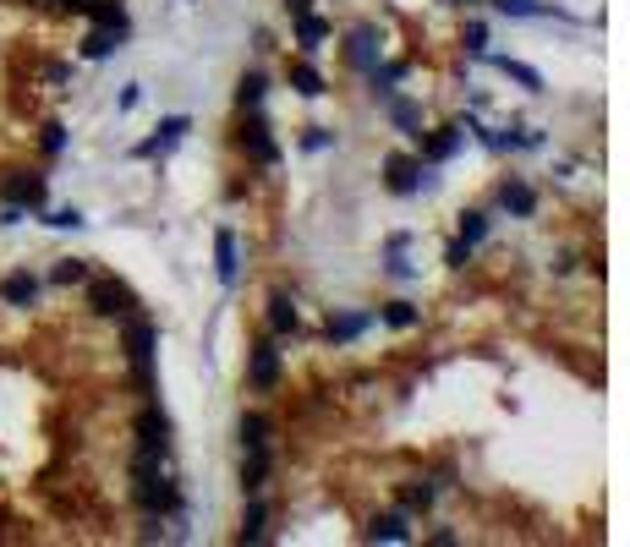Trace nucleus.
Segmentation results:
<instances>
[{
  "label": "nucleus",
  "mask_w": 630,
  "mask_h": 547,
  "mask_svg": "<svg viewBox=\"0 0 630 547\" xmlns=\"http://www.w3.org/2000/svg\"><path fill=\"white\" fill-rule=\"evenodd\" d=\"M214 258H219V285L230 290L241 280V247H236V230H219L214 236Z\"/></svg>",
  "instance_id": "9"
},
{
  "label": "nucleus",
  "mask_w": 630,
  "mask_h": 547,
  "mask_svg": "<svg viewBox=\"0 0 630 547\" xmlns=\"http://www.w3.org/2000/svg\"><path fill=\"white\" fill-rule=\"evenodd\" d=\"M263 525H269V509H263V498L252 492V503H247V525H241V542H263Z\"/></svg>",
  "instance_id": "14"
},
{
  "label": "nucleus",
  "mask_w": 630,
  "mask_h": 547,
  "mask_svg": "<svg viewBox=\"0 0 630 547\" xmlns=\"http://www.w3.org/2000/svg\"><path fill=\"white\" fill-rule=\"evenodd\" d=\"M296 88H301L307 99H319V94H324V78L312 72V67H296Z\"/></svg>",
  "instance_id": "27"
},
{
  "label": "nucleus",
  "mask_w": 630,
  "mask_h": 547,
  "mask_svg": "<svg viewBox=\"0 0 630 547\" xmlns=\"http://www.w3.org/2000/svg\"><path fill=\"white\" fill-rule=\"evenodd\" d=\"M269 323H274L280 334L296 329V301H290V296H274V301H269Z\"/></svg>",
  "instance_id": "18"
},
{
  "label": "nucleus",
  "mask_w": 630,
  "mask_h": 547,
  "mask_svg": "<svg viewBox=\"0 0 630 547\" xmlns=\"http://www.w3.org/2000/svg\"><path fill=\"white\" fill-rule=\"evenodd\" d=\"M138 460H170V421H165V411L148 400L143 405V416H138Z\"/></svg>",
  "instance_id": "3"
},
{
  "label": "nucleus",
  "mask_w": 630,
  "mask_h": 547,
  "mask_svg": "<svg viewBox=\"0 0 630 547\" xmlns=\"http://www.w3.org/2000/svg\"><path fill=\"white\" fill-rule=\"evenodd\" d=\"M455 143H461V127H450V132H439V138L428 143V159H450V154H455Z\"/></svg>",
  "instance_id": "26"
},
{
  "label": "nucleus",
  "mask_w": 630,
  "mask_h": 547,
  "mask_svg": "<svg viewBox=\"0 0 630 547\" xmlns=\"http://www.w3.org/2000/svg\"><path fill=\"white\" fill-rule=\"evenodd\" d=\"M45 225H56V230H78V225H83V214H78V209H56Z\"/></svg>",
  "instance_id": "30"
},
{
  "label": "nucleus",
  "mask_w": 630,
  "mask_h": 547,
  "mask_svg": "<svg viewBox=\"0 0 630 547\" xmlns=\"http://www.w3.org/2000/svg\"><path fill=\"white\" fill-rule=\"evenodd\" d=\"M285 7H290V17H301V12L312 7V0H285Z\"/></svg>",
  "instance_id": "33"
},
{
  "label": "nucleus",
  "mask_w": 630,
  "mask_h": 547,
  "mask_svg": "<svg viewBox=\"0 0 630 547\" xmlns=\"http://www.w3.org/2000/svg\"><path fill=\"white\" fill-rule=\"evenodd\" d=\"M504 209H510V214H532V209H537V192H532L526 181H510V187H504Z\"/></svg>",
  "instance_id": "13"
},
{
  "label": "nucleus",
  "mask_w": 630,
  "mask_h": 547,
  "mask_svg": "<svg viewBox=\"0 0 630 547\" xmlns=\"http://www.w3.org/2000/svg\"><path fill=\"white\" fill-rule=\"evenodd\" d=\"M428 498H433V487H428V481H423V487H406V503H412V509H423Z\"/></svg>",
  "instance_id": "32"
},
{
  "label": "nucleus",
  "mask_w": 630,
  "mask_h": 547,
  "mask_svg": "<svg viewBox=\"0 0 630 547\" xmlns=\"http://www.w3.org/2000/svg\"><path fill=\"white\" fill-rule=\"evenodd\" d=\"M352 61H357V67H373V61H379V39H373V28H357V34H352Z\"/></svg>",
  "instance_id": "12"
},
{
  "label": "nucleus",
  "mask_w": 630,
  "mask_h": 547,
  "mask_svg": "<svg viewBox=\"0 0 630 547\" xmlns=\"http://www.w3.org/2000/svg\"><path fill=\"white\" fill-rule=\"evenodd\" d=\"M368 323H373V318H362V312H357V318H330V340H357Z\"/></svg>",
  "instance_id": "21"
},
{
  "label": "nucleus",
  "mask_w": 630,
  "mask_h": 547,
  "mask_svg": "<svg viewBox=\"0 0 630 547\" xmlns=\"http://www.w3.org/2000/svg\"><path fill=\"white\" fill-rule=\"evenodd\" d=\"M127 45V23H94V34L83 39V61H105Z\"/></svg>",
  "instance_id": "5"
},
{
  "label": "nucleus",
  "mask_w": 630,
  "mask_h": 547,
  "mask_svg": "<svg viewBox=\"0 0 630 547\" xmlns=\"http://www.w3.org/2000/svg\"><path fill=\"white\" fill-rule=\"evenodd\" d=\"M132 476H138V503L148 509V514H181V487H176V476L159 465V460H138L132 465Z\"/></svg>",
  "instance_id": "1"
},
{
  "label": "nucleus",
  "mask_w": 630,
  "mask_h": 547,
  "mask_svg": "<svg viewBox=\"0 0 630 547\" xmlns=\"http://www.w3.org/2000/svg\"><path fill=\"white\" fill-rule=\"evenodd\" d=\"M274 383H280V350H274V340H258L252 345V389L274 394Z\"/></svg>",
  "instance_id": "7"
},
{
  "label": "nucleus",
  "mask_w": 630,
  "mask_h": 547,
  "mask_svg": "<svg viewBox=\"0 0 630 547\" xmlns=\"http://www.w3.org/2000/svg\"><path fill=\"white\" fill-rule=\"evenodd\" d=\"M127 356H132V378L143 389V400H154V323L148 318H127Z\"/></svg>",
  "instance_id": "2"
},
{
  "label": "nucleus",
  "mask_w": 630,
  "mask_h": 547,
  "mask_svg": "<svg viewBox=\"0 0 630 547\" xmlns=\"http://www.w3.org/2000/svg\"><path fill=\"white\" fill-rule=\"evenodd\" d=\"M483 236H488V214H466V225H461V241H466V247H477Z\"/></svg>",
  "instance_id": "29"
},
{
  "label": "nucleus",
  "mask_w": 630,
  "mask_h": 547,
  "mask_svg": "<svg viewBox=\"0 0 630 547\" xmlns=\"http://www.w3.org/2000/svg\"><path fill=\"white\" fill-rule=\"evenodd\" d=\"M39 148H45L50 159H56V154H67V127H61V121H50V127H45V138H39Z\"/></svg>",
  "instance_id": "25"
},
{
  "label": "nucleus",
  "mask_w": 630,
  "mask_h": 547,
  "mask_svg": "<svg viewBox=\"0 0 630 547\" xmlns=\"http://www.w3.org/2000/svg\"><path fill=\"white\" fill-rule=\"evenodd\" d=\"M368 536H373V542H406L412 531H406V520H401V514H384V520H379Z\"/></svg>",
  "instance_id": "20"
},
{
  "label": "nucleus",
  "mask_w": 630,
  "mask_h": 547,
  "mask_svg": "<svg viewBox=\"0 0 630 547\" xmlns=\"http://www.w3.org/2000/svg\"><path fill=\"white\" fill-rule=\"evenodd\" d=\"M390 187L395 192H417V165L412 159H390Z\"/></svg>",
  "instance_id": "17"
},
{
  "label": "nucleus",
  "mask_w": 630,
  "mask_h": 547,
  "mask_svg": "<svg viewBox=\"0 0 630 547\" xmlns=\"http://www.w3.org/2000/svg\"><path fill=\"white\" fill-rule=\"evenodd\" d=\"M494 67H499V72H510V78H515V83H526V88H532V94H537V88H543V78H537V72H532V67H521V61H510V56H504V61H494Z\"/></svg>",
  "instance_id": "22"
},
{
  "label": "nucleus",
  "mask_w": 630,
  "mask_h": 547,
  "mask_svg": "<svg viewBox=\"0 0 630 547\" xmlns=\"http://www.w3.org/2000/svg\"><path fill=\"white\" fill-rule=\"evenodd\" d=\"M296 28H301V50H307V56L319 50V45H324V34H330V28H324L319 17H312V12H301V17H296Z\"/></svg>",
  "instance_id": "15"
},
{
  "label": "nucleus",
  "mask_w": 630,
  "mask_h": 547,
  "mask_svg": "<svg viewBox=\"0 0 630 547\" xmlns=\"http://www.w3.org/2000/svg\"><path fill=\"white\" fill-rule=\"evenodd\" d=\"M7 203L39 209V203H45V176H39V170H12V176H7Z\"/></svg>",
  "instance_id": "6"
},
{
  "label": "nucleus",
  "mask_w": 630,
  "mask_h": 547,
  "mask_svg": "<svg viewBox=\"0 0 630 547\" xmlns=\"http://www.w3.org/2000/svg\"><path fill=\"white\" fill-rule=\"evenodd\" d=\"M50 280H56V285H83V280H88V263H83V258H61V263L50 269Z\"/></svg>",
  "instance_id": "16"
},
{
  "label": "nucleus",
  "mask_w": 630,
  "mask_h": 547,
  "mask_svg": "<svg viewBox=\"0 0 630 547\" xmlns=\"http://www.w3.org/2000/svg\"><path fill=\"white\" fill-rule=\"evenodd\" d=\"M247 148H252V159L258 165H274L280 159V148H274V138H269V121L252 110V121H247Z\"/></svg>",
  "instance_id": "10"
},
{
  "label": "nucleus",
  "mask_w": 630,
  "mask_h": 547,
  "mask_svg": "<svg viewBox=\"0 0 630 547\" xmlns=\"http://www.w3.org/2000/svg\"><path fill=\"white\" fill-rule=\"evenodd\" d=\"M181 138H187V116H170V121H159V132H154L148 143H138L132 154H138V159H154V154H165V148H176Z\"/></svg>",
  "instance_id": "8"
},
{
  "label": "nucleus",
  "mask_w": 630,
  "mask_h": 547,
  "mask_svg": "<svg viewBox=\"0 0 630 547\" xmlns=\"http://www.w3.org/2000/svg\"><path fill=\"white\" fill-rule=\"evenodd\" d=\"M494 7L504 12V17H543L548 7H537V0H494Z\"/></svg>",
  "instance_id": "24"
},
{
  "label": "nucleus",
  "mask_w": 630,
  "mask_h": 547,
  "mask_svg": "<svg viewBox=\"0 0 630 547\" xmlns=\"http://www.w3.org/2000/svg\"><path fill=\"white\" fill-rule=\"evenodd\" d=\"M247 443H269V416H258V411L241 416V449Z\"/></svg>",
  "instance_id": "19"
},
{
  "label": "nucleus",
  "mask_w": 630,
  "mask_h": 547,
  "mask_svg": "<svg viewBox=\"0 0 630 547\" xmlns=\"http://www.w3.org/2000/svg\"><path fill=\"white\" fill-rule=\"evenodd\" d=\"M395 121H401V132H412V138H423V132H417V110H412L406 99L395 105Z\"/></svg>",
  "instance_id": "31"
},
{
  "label": "nucleus",
  "mask_w": 630,
  "mask_h": 547,
  "mask_svg": "<svg viewBox=\"0 0 630 547\" xmlns=\"http://www.w3.org/2000/svg\"><path fill=\"white\" fill-rule=\"evenodd\" d=\"M263 88H269L263 78H241V110H258V105H263Z\"/></svg>",
  "instance_id": "28"
},
{
  "label": "nucleus",
  "mask_w": 630,
  "mask_h": 547,
  "mask_svg": "<svg viewBox=\"0 0 630 547\" xmlns=\"http://www.w3.org/2000/svg\"><path fill=\"white\" fill-rule=\"evenodd\" d=\"M88 307L99 312V318H132V290L121 285V280H88Z\"/></svg>",
  "instance_id": "4"
},
{
  "label": "nucleus",
  "mask_w": 630,
  "mask_h": 547,
  "mask_svg": "<svg viewBox=\"0 0 630 547\" xmlns=\"http://www.w3.org/2000/svg\"><path fill=\"white\" fill-rule=\"evenodd\" d=\"M0 301H12V307H34V301H39V280H34V274H12V280H0Z\"/></svg>",
  "instance_id": "11"
},
{
  "label": "nucleus",
  "mask_w": 630,
  "mask_h": 547,
  "mask_svg": "<svg viewBox=\"0 0 630 547\" xmlns=\"http://www.w3.org/2000/svg\"><path fill=\"white\" fill-rule=\"evenodd\" d=\"M384 323H390V329H412V323H417V307H412V301H390V307H384Z\"/></svg>",
  "instance_id": "23"
}]
</instances>
